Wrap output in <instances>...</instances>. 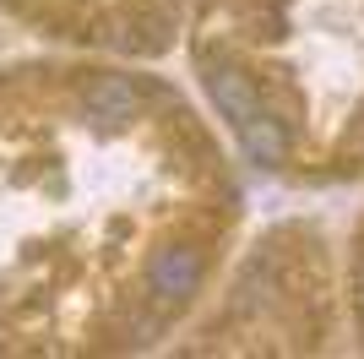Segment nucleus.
Instances as JSON below:
<instances>
[{"label": "nucleus", "mask_w": 364, "mask_h": 359, "mask_svg": "<svg viewBox=\"0 0 364 359\" xmlns=\"http://www.w3.org/2000/svg\"><path fill=\"white\" fill-rule=\"evenodd\" d=\"M201 278H207V256L196 245H164L147 261V294L158 305H185L201 288Z\"/></svg>", "instance_id": "nucleus-1"}, {"label": "nucleus", "mask_w": 364, "mask_h": 359, "mask_svg": "<svg viewBox=\"0 0 364 359\" xmlns=\"http://www.w3.org/2000/svg\"><path fill=\"white\" fill-rule=\"evenodd\" d=\"M207 93H213V104H218V115L240 131L245 120L261 109V82L250 71H240V66H207Z\"/></svg>", "instance_id": "nucleus-2"}, {"label": "nucleus", "mask_w": 364, "mask_h": 359, "mask_svg": "<svg viewBox=\"0 0 364 359\" xmlns=\"http://www.w3.org/2000/svg\"><path fill=\"white\" fill-rule=\"evenodd\" d=\"M240 142H245V158L256 169H283L289 164V125H283L267 104L240 125Z\"/></svg>", "instance_id": "nucleus-3"}, {"label": "nucleus", "mask_w": 364, "mask_h": 359, "mask_svg": "<svg viewBox=\"0 0 364 359\" xmlns=\"http://www.w3.org/2000/svg\"><path fill=\"white\" fill-rule=\"evenodd\" d=\"M82 104H87L98 120H131L141 109V88L131 76H98V82L82 88Z\"/></svg>", "instance_id": "nucleus-4"}, {"label": "nucleus", "mask_w": 364, "mask_h": 359, "mask_svg": "<svg viewBox=\"0 0 364 359\" xmlns=\"http://www.w3.org/2000/svg\"><path fill=\"white\" fill-rule=\"evenodd\" d=\"M343 152H348V158H364V109H359V120H353V131L343 136Z\"/></svg>", "instance_id": "nucleus-5"}, {"label": "nucleus", "mask_w": 364, "mask_h": 359, "mask_svg": "<svg viewBox=\"0 0 364 359\" xmlns=\"http://www.w3.org/2000/svg\"><path fill=\"white\" fill-rule=\"evenodd\" d=\"M353 305L364 316V239H359V256H353Z\"/></svg>", "instance_id": "nucleus-6"}]
</instances>
